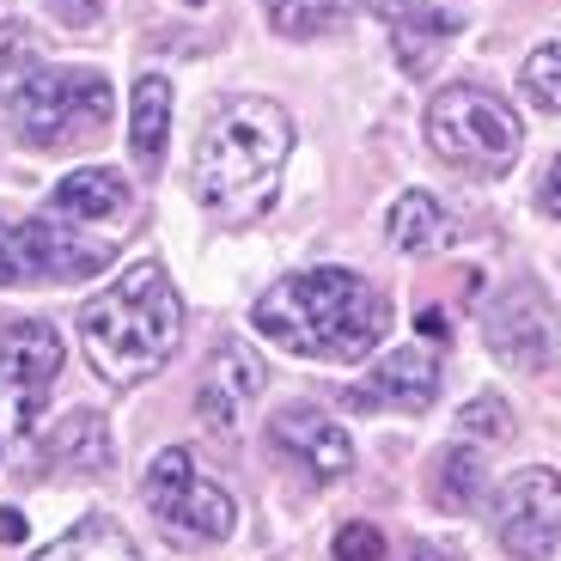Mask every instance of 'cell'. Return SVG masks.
<instances>
[{
    "mask_svg": "<svg viewBox=\"0 0 561 561\" xmlns=\"http://www.w3.org/2000/svg\"><path fill=\"white\" fill-rule=\"evenodd\" d=\"M403 561H463V556H458V549H446V543H409Z\"/></svg>",
    "mask_w": 561,
    "mask_h": 561,
    "instance_id": "83f0119b",
    "label": "cell"
},
{
    "mask_svg": "<svg viewBox=\"0 0 561 561\" xmlns=\"http://www.w3.org/2000/svg\"><path fill=\"white\" fill-rule=\"evenodd\" d=\"M494 543L513 561H549L561 543V477L556 470H519L494 494Z\"/></svg>",
    "mask_w": 561,
    "mask_h": 561,
    "instance_id": "52a82bcc",
    "label": "cell"
},
{
    "mask_svg": "<svg viewBox=\"0 0 561 561\" xmlns=\"http://www.w3.org/2000/svg\"><path fill=\"white\" fill-rule=\"evenodd\" d=\"M61 336H56V323H43V318H7L0 323V379L13 385L19 397V415H37L43 397H49V385H56L61 373Z\"/></svg>",
    "mask_w": 561,
    "mask_h": 561,
    "instance_id": "30bf717a",
    "label": "cell"
},
{
    "mask_svg": "<svg viewBox=\"0 0 561 561\" xmlns=\"http://www.w3.org/2000/svg\"><path fill=\"white\" fill-rule=\"evenodd\" d=\"M537 202H543L549 220H561V159L549 165V178H543V190H537Z\"/></svg>",
    "mask_w": 561,
    "mask_h": 561,
    "instance_id": "4316f807",
    "label": "cell"
},
{
    "mask_svg": "<svg viewBox=\"0 0 561 561\" xmlns=\"http://www.w3.org/2000/svg\"><path fill=\"white\" fill-rule=\"evenodd\" d=\"M31 73H37V37L25 19H13V25H0V99H13Z\"/></svg>",
    "mask_w": 561,
    "mask_h": 561,
    "instance_id": "44dd1931",
    "label": "cell"
},
{
    "mask_svg": "<svg viewBox=\"0 0 561 561\" xmlns=\"http://www.w3.org/2000/svg\"><path fill=\"white\" fill-rule=\"evenodd\" d=\"M256 391H263V360L244 342H220L208 360V379L196 391V415L208 421L214 434H239V421L256 403Z\"/></svg>",
    "mask_w": 561,
    "mask_h": 561,
    "instance_id": "8fae6325",
    "label": "cell"
},
{
    "mask_svg": "<svg viewBox=\"0 0 561 561\" xmlns=\"http://www.w3.org/2000/svg\"><path fill=\"white\" fill-rule=\"evenodd\" d=\"M458 421H463V434H470V439H506V434H513V415H506L501 397H477Z\"/></svg>",
    "mask_w": 561,
    "mask_h": 561,
    "instance_id": "603a6c76",
    "label": "cell"
},
{
    "mask_svg": "<svg viewBox=\"0 0 561 561\" xmlns=\"http://www.w3.org/2000/svg\"><path fill=\"white\" fill-rule=\"evenodd\" d=\"M251 323L299 360L354 366L385 342L391 299L354 268H306V275H280L251 306Z\"/></svg>",
    "mask_w": 561,
    "mask_h": 561,
    "instance_id": "6da1fadb",
    "label": "cell"
},
{
    "mask_svg": "<svg viewBox=\"0 0 561 561\" xmlns=\"http://www.w3.org/2000/svg\"><path fill=\"white\" fill-rule=\"evenodd\" d=\"M482 330H489L494 360L519 366V373H543V366L556 360V311H549L537 280H513V287L489 306Z\"/></svg>",
    "mask_w": 561,
    "mask_h": 561,
    "instance_id": "ba28073f",
    "label": "cell"
},
{
    "mask_svg": "<svg viewBox=\"0 0 561 561\" xmlns=\"http://www.w3.org/2000/svg\"><path fill=\"white\" fill-rule=\"evenodd\" d=\"M439 226H446V214H439V202L427 196V190H409V196H397L391 208V244L403 256H421L439 244Z\"/></svg>",
    "mask_w": 561,
    "mask_h": 561,
    "instance_id": "ac0fdd59",
    "label": "cell"
},
{
    "mask_svg": "<svg viewBox=\"0 0 561 561\" xmlns=\"http://www.w3.org/2000/svg\"><path fill=\"white\" fill-rule=\"evenodd\" d=\"M165 135H171V80L140 73L135 92H128V147H135L140 171H159V159H165Z\"/></svg>",
    "mask_w": 561,
    "mask_h": 561,
    "instance_id": "2e32d148",
    "label": "cell"
},
{
    "mask_svg": "<svg viewBox=\"0 0 561 561\" xmlns=\"http://www.w3.org/2000/svg\"><path fill=\"white\" fill-rule=\"evenodd\" d=\"M31 561H140V549H135V537H128L116 519L85 513V519H73L56 543H43Z\"/></svg>",
    "mask_w": 561,
    "mask_h": 561,
    "instance_id": "e0dca14e",
    "label": "cell"
},
{
    "mask_svg": "<svg viewBox=\"0 0 561 561\" xmlns=\"http://www.w3.org/2000/svg\"><path fill=\"white\" fill-rule=\"evenodd\" d=\"M427 147L458 171L501 178V171H513V159H519L525 128H519V116H513V104L482 92V85H446V92L427 104Z\"/></svg>",
    "mask_w": 561,
    "mask_h": 561,
    "instance_id": "5b68a950",
    "label": "cell"
},
{
    "mask_svg": "<svg viewBox=\"0 0 561 561\" xmlns=\"http://www.w3.org/2000/svg\"><path fill=\"white\" fill-rule=\"evenodd\" d=\"M263 13L280 37H318V31L342 25L348 0H263Z\"/></svg>",
    "mask_w": 561,
    "mask_h": 561,
    "instance_id": "ffe728a7",
    "label": "cell"
},
{
    "mask_svg": "<svg viewBox=\"0 0 561 561\" xmlns=\"http://www.w3.org/2000/svg\"><path fill=\"white\" fill-rule=\"evenodd\" d=\"M330 561H385V531L379 525H342Z\"/></svg>",
    "mask_w": 561,
    "mask_h": 561,
    "instance_id": "cb8c5ba5",
    "label": "cell"
},
{
    "mask_svg": "<svg viewBox=\"0 0 561 561\" xmlns=\"http://www.w3.org/2000/svg\"><path fill=\"white\" fill-rule=\"evenodd\" d=\"M7 104H13L19 147H37V153L85 147V140H99L116 116L111 80L92 73V68H37Z\"/></svg>",
    "mask_w": 561,
    "mask_h": 561,
    "instance_id": "277c9868",
    "label": "cell"
},
{
    "mask_svg": "<svg viewBox=\"0 0 561 561\" xmlns=\"http://www.w3.org/2000/svg\"><path fill=\"white\" fill-rule=\"evenodd\" d=\"M477 494H482V458H477V446L439 451V463H434V501L446 506V513H463V506H477Z\"/></svg>",
    "mask_w": 561,
    "mask_h": 561,
    "instance_id": "d6986e66",
    "label": "cell"
},
{
    "mask_svg": "<svg viewBox=\"0 0 561 561\" xmlns=\"http://www.w3.org/2000/svg\"><path fill=\"white\" fill-rule=\"evenodd\" d=\"M373 19L391 31V49H397V68L403 73H434L439 56H446L458 19H446L434 0H366Z\"/></svg>",
    "mask_w": 561,
    "mask_h": 561,
    "instance_id": "7c38bea8",
    "label": "cell"
},
{
    "mask_svg": "<svg viewBox=\"0 0 561 561\" xmlns=\"http://www.w3.org/2000/svg\"><path fill=\"white\" fill-rule=\"evenodd\" d=\"M104 7H111V0H49V19L68 25V31H92L104 19Z\"/></svg>",
    "mask_w": 561,
    "mask_h": 561,
    "instance_id": "d4e9b609",
    "label": "cell"
},
{
    "mask_svg": "<svg viewBox=\"0 0 561 561\" xmlns=\"http://www.w3.org/2000/svg\"><path fill=\"white\" fill-rule=\"evenodd\" d=\"M19 280H25V244L13 220H0V287H19Z\"/></svg>",
    "mask_w": 561,
    "mask_h": 561,
    "instance_id": "484cf974",
    "label": "cell"
},
{
    "mask_svg": "<svg viewBox=\"0 0 561 561\" xmlns=\"http://www.w3.org/2000/svg\"><path fill=\"white\" fill-rule=\"evenodd\" d=\"M434 397H439V354L409 342V348L385 354L360 385H348L342 403L354 415H385V409L391 415H421V409H434Z\"/></svg>",
    "mask_w": 561,
    "mask_h": 561,
    "instance_id": "9c48e42d",
    "label": "cell"
},
{
    "mask_svg": "<svg viewBox=\"0 0 561 561\" xmlns=\"http://www.w3.org/2000/svg\"><path fill=\"white\" fill-rule=\"evenodd\" d=\"M268 439H275L280 458L306 463L311 477H323V482H336V477H348V470H354V446H348V434H342L336 421H323L318 409H306V403L280 409L275 427H268Z\"/></svg>",
    "mask_w": 561,
    "mask_h": 561,
    "instance_id": "4fadbf2b",
    "label": "cell"
},
{
    "mask_svg": "<svg viewBox=\"0 0 561 561\" xmlns=\"http://www.w3.org/2000/svg\"><path fill=\"white\" fill-rule=\"evenodd\" d=\"M37 458H43V470L99 477V470H111V427H104V415H92V409H73V415H61L56 427L43 434Z\"/></svg>",
    "mask_w": 561,
    "mask_h": 561,
    "instance_id": "9a60e30c",
    "label": "cell"
},
{
    "mask_svg": "<svg viewBox=\"0 0 561 561\" xmlns=\"http://www.w3.org/2000/svg\"><path fill=\"white\" fill-rule=\"evenodd\" d=\"M19 531H25V525H19V513H13V506H7V513H0V543H13Z\"/></svg>",
    "mask_w": 561,
    "mask_h": 561,
    "instance_id": "f1b7e54d",
    "label": "cell"
},
{
    "mask_svg": "<svg viewBox=\"0 0 561 561\" xmlns=\"http://www.w3.org/2000/svg\"><path fill=\"white\" fill-rule=\"evenodd\" d=\"M519 85H525V99H531L537 111H561V37L525 56Z\"/></svg>",
    "mask_w": 561,
    "mask_h": 561,
    "instance_id": "7402d4cb",
    "label": "cell"
},
{
    "mask_svg": "<svg viewBox=\"0 0 561 561\" xmlns=\"http://www.w3.org/2000/svg\"><path fill=\"white\" fill-rule=\"evenodd\" d=\"M294 153V116L275 99H226L196 140V202L226 226H251L275 208Z\"/></svg>",
    "mask_w": 561,
    "mask_h": 561,
    "instance_id": "7a4b0ae2",
    "label": "cell"
},
{
    "mask_svg": "<svg viewBox=\"0 0 561 561\" xmlns=\"http://www.w3.org/2000/svg\"><path fill=\"white\" fill-rule=\"evenodd\" d=\"M183 336V299L159 263H128L80 311V354L104 385H140L171 360Z\"/></svg>",
    "mask_w": 561,
    "mask_h": 561,
    "instance_id": "3957f363",
    "label": "cell"
},
{
    "mask_svg": "<svg viewBox=\"0 0 561 561\" xmlns=\"http://www.w3.org/2000/svg\"><path fill=\"white\" fill-rule=\"evenodd\" d=\"M43 214H56L68 226H123L135 214V196H128V183L104 165H85L73 178H61L43 202Z\"/></svg>",
    "mask_w": 561,
    "mask_h": 561,
    "instance_id": "5bb4252c",
    "label": "cell"
},
{
    "mask_svg": "<svg viewBox=\"0 0 561 561\" xmlns=\"http://www.w3.org/2000/svg\"><path fill=\"white\" fill-rule=\"evenodd\" d=\"M140 501L147 513L159 519V531L183 549H202V543H226L232 525H239V501L220 489V482L202 470L183 446L159 451L140 477Z\"/></svg>",
    "mask_w": 561,
    "mask_h": 561,
    "instance_id": "8992f818",
    "label": "cell"
}]
</instances>
